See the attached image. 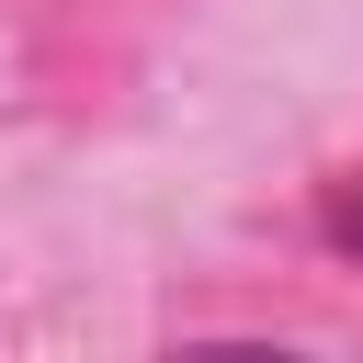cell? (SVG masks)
<instances>
[{
    "label": "cell",
    "instance_id": "cell-1",
    "mask_svg": "<svg viewBox=\"0 0 363 363\" xmlns=\"http://www.w3.org/2000/svg\"><path fill=\"white\" fill-rule=\"evenodd\" d=\"M329 250H340V261H363V170H340V182H329Z\"/></svg>",
    "mask_w": 363,
    "mask_h": 363
}]
</instances>
